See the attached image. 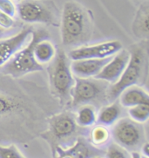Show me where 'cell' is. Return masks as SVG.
Here are the masks:
<instances>
[{
    "instance_id": "obj_1",
    "label": "cell",
    "mask_w": 149,
    "mask_h": 158,
    "mask_svg": "<svg viewBox=\"0 0 149 158\" xmlns=\"http://www.w3.org/2000/svg\"><path fill=\"white\" fill-rule=\"evenodd\" d=\"M93 29L92 17L83 5L75 1L65 3L60 23L61 41L65 46L79 47L88 42Z\"/></svg>"
},
{
    "instance_id": "obj_2",
    "label": "cell",
    "mask_w": 149,
    "mask_h": 158,
    "mask_svg": "<svg viewBox=\"0 0 149 158\" xmlns=\"http://www.w3.org/2000/svg\"><path fill=\"white\" fill-rule=\"evenodd\" d=\"M130 58L126 69L115 84L108 86L107 100L114 102L125 89L133 85H140L147 79L148 70L147 47L144 43L134 44L128 49Z\"/></svg>"
},
{
    "instance_id": "obj_3",
    "label": "cell",
    "mask_w": 149,
    "mask_h": 158,
    "mask_svg": "<svg viewBox=\"0 0 149 158\" xmlns=\"http://www.w3.org/2000/svg\"><path fill=\"white\" fill-rule=\"evenodd\" d=\"M48 64L47 73L51 94L60 104H68L74 84V76L71 70L69 57L63 50H59Z\"/></svg>"
},
{
    "instance_id": "obj_4",
    "label": "cell",
    "mask_w": 149,
    "mask_h": 158,
    "mask_svg": "<svg viewBox=\"0 0 149 158\" xmlns=\"http://www.w3.org/2000/svg\"><path fill=\"white\" fill-rule=\"evenodd\" d=\"M49 33L44 29L33 30L32 37L26 45L19 50L6 64L0 68L1 74L12 78H19L25 75L44 70V66L37 63L33 54L36 43L42 39H48Z\"/></svg>"
},
{
    "instance_id": "obj_5",
    "label": "cell",
    "mask_w": 149,
    "mask_h": 158,
    "mask_svg": "<svg viewBox=\"0 0 149 158\" xmlns=\"http://www.w3.org/2000/svg\"><path fill=\"white\" fill-rule=\"evenodd\" d=\"M79 128L74 114L69 111L60 112L48 119V130L41 136L50 143L52 151L57 146H62L71 139H74Z\"/></svg>"
},
{
    "instance_id": "obj_6",
    "label": "cell",
    "mask_w": 149,
    "mask_h": 158,
    "mask_svg": "<svg viewBox=\"0 0 149 158\" xmlns=\"http://www.w3.org/2000/svg\"><path fill=\"white\" fill-rule=\"evenodd\" d=\"M107 83L101 80L94 77L80 78L74 77V84L68 104L70 107H77L107 99Z\"/></svg>"
},
{
    "instance_id": "obj_7",
    "label": "cell",
    "mask_w": 149,
    "mask_h": 158,
    "mask_svg": "<svg viewBox=\"0 0 149 158\" xmlns=\"http://www.w3.org/2000/svg\"><path fill=\"white\" fill-rule=\"evenodd\" d=\"M111 136L115 143L131 152L138 151L146 143L141 123L133 121L129 117L121 118L113 124Z\"/></svg>"
},
{
    "instance_id": "obj_8",
    "label": "cell",
    "mask_w": 149,
    "mask_h": 158,
    "mask_svg": "<svg viewBox=\"0 0 149 158\" xmlns=\"http://www.w3.org/2000/svg\"><path fill=\"white\" fill-rule=\"evenodd\" d=\"M17 15L24 23L57 24L55 7L46 1L21 0L17 5Z\"/></svg>"
},
{
    "instance_id": "obj_9",
    "label": "cell",
    "mask_w": 149,
    "mask_h": 158,
    "mask_svg": "<svg viewBox=\"0 0 149 158\" xmlns=\"http://www.w3.org/2000/svg\"><path fill=\"white\" fill-rule=\"evenodd\" d=\"M122 49V44L118 40H111L99 43L93 45H82L68 53V57L72 61L89 58H106L112 56Z\"/></svg>"
},
{
    "instance_id": "obj_10",
    "label": "cell",
    "mask_w": 149,
    "mask_h": 158,
    "mask_svg": "<svg viewBox=\"0 0 149 158\" xmlns=\"http://www.w3.org/2000/svg\"><path fill=\"white\" fill-rule=\"evenodd\" d=\"M33 31L32 26H24L18 33L0 39V68L27 44Z\"/></svg>"
},
{
    "instance_id": "obj_11",
    "label": "cell",
    "mask_w": 149,
    "mask_h": 158,
    "mask_svg": "<svg viewBox=\"0 0 149 158\" xmlns=\"http://www.w3.org/2000/svg\"><path fill=\"white\" fill-rule=\"evenodd\" d=\"M129 58L130 54L128 50L122 48L112 56V58L94 78L104 81L107 84H115L126 69Z\"/></svg>"
},
{
    "instance_id": "obj_12",
    "label": "cell",
    "mask_w": 149,
    "mask_h": 158,
    "mask_svg": "<svg viewBox=\"0 0 149 158\" xmlns=\"http://www.w3.org/2000/svg\"><path fill=\"white\" fill-rule=\"evenodd\" d=\"M100 150L89 144L85 139L78 137L67 149L57 146L52 150L53 158H91L99 155Z\"/></svg>"
},
{
    "instance_id": "obj_13",
    "label": "cell",
    "mask_w": 149,
    "mask_h": 158,
    "mask_svg": "<svg viewBox=\"0 0 149 158\" xmlns=\"http://www.w3.org/2000/svg\"><path fill=\"white\" fill-rule=\"evenodd\" d=\"M111 58L112 56L106 58H89L73 60L71 63V70L75 77H95Z\"/></svg>"
},
{
    "instance_id": "obj_14",
    "label": "cell",
    "mask_w": 149,
    "mask_h": 158,
    "mask_svg": "<svg viewBox=\"0 0 149 158\" xmlns=\"http://www.w3.org/2000/svg\"><path fill=\"white\" fill-rule=\"evenodd\" d=\"M118 99L119 103L123 108H130L140 104H149L148 93L140 85H133L125 89Z\"/></svg>"
},
{
    "instance_id": "obj_15",
    "label": "cell",
    "mask_w": 149,
    "mask_h": 158,
    "mask_svg": "<svg viewBox=\"0 0 149 158\" xmlns=\"http://www.w3.org/2000/svg\"><path fill=\"white\" fill-rule=\"evenodd\" d=\"M148 18L149 6L148 2L147 0L146 2L140 4L132 23V31L134 35L142 41L148 38Z\"/></svg>"
},
{
    "instance_id": "obj_16",
    "label": "cell",
    "mask_w": 149,
    "mask_h": 158,
    "mask_svg": "<svg viewBox=\"0 0 149 158\" xmlns=\"http://www.w3.org/2000/svg\"><path fill=\"white\" fill-rule=\"evenodd\" d=\"M122 107L117 102H112L110 104L103 106L97 113V123L106 127L113 125L121 116Z\"/></svg>"
},
{
    "instance_id": "obj_17",
    "label": "cell",
    "mask_w": 149,
    "mask_h": 158,
    "mask_svg": "<svg viewBox=\"0 0 149 158\" xmlns=\"http://www.w3.org/2000/svg\"><path fill=\"white\" fill-rule=\"evenodd\" d=\"M56 48L54 44L47 39H42L36 43L33 54L34 57L40 65L48 64L56 56Z\"/></svg>"
},
{
    "instance_id": "obj_18",
    "label": "cell",
    "mask_w": 149,
    "mask_h": 158,
    "mask_svg": "<svg viewBox=\"0 0 149 158\" xmlns=\"http://www.w3.org/2000/svg\"><path fill=\"white\" fill-rule=\"evenodd\" d=\"M77 124L80 128H88L97 123V112L91 104L81 105L75 115Z\"/></svg>"
},
{
    "instance_id": "obj_19",
    "label": "cell",
    "mask_w": 149,
    "mask_h": 158,
    "mask_svg": "<svg viewBox=\"0 0 149 158\" xmlns=\"http://www.w3.org/2000/svg\"><path fill=\"white\" fill-rule=\"evenodd\" d=\"M23 108L22 102L9 95L0 93V117L9 116Z\"/></svg>"
},
{
    "instance_id": "obj_20",
    "label": "cell",
    "mask_w": 149,
    "mask_h": 158,
    "mask_svg": "<svg viewBox=\"0 0 149 158\" xmlns=\"http://www.w3.org/2000/svg\"><path fill=\"white\" fill-rule=\"evenodd\" d=\"M111 137V132L104 125H99L93 127L90 132V143L95 148H100L107 145Z\"/></svg>"
},
{
    "instance_id": "obj_21",
    "label": "cell",
    "mask_w": 149,
    "mask_h": 158,
    "mask_svg": "<svg viewBox=\"0 0 149 158\" xmlns=\"http://www.w3.org/2000/svg\"><path fill=\"white\" fill-rule=\"evenodd\" d=\"M128 116L133 121L144 123L149 118V104H140L128 108Z\"/></svg>"
},
{
    "instance_id": "obj_22",
    "label": "cell",
    "mask_w": 149,
    "mask_h": 158,
    "mask_svg": "<svg viewBox=\"0 0 149 158\" xmlns=\"http://www.w3.org/2000/svg\"><path fill=\"white\" fill-rule=\"evenodd\" d=\"M106 158H131V156L126 149L114 143L108 145Z\"/></svg>"
},
{
    "instance_id": "obj_23",
    "label": "cell",
    "mask_w": 149,
    "mask_h": 158,
    "mask_svg": "<svg viewBox=\"0 0 149 158\" xmlns=\"http://www.w3.org/2000/svg\"><path fill=\"white\" fill-rule=\"evenodd\" d=\"M0 158H25L19 149L13 145H0Z\"/></svg>"
},
{
    "instance_id": "obj_24",
    "label": "cell",
    "mask_w": 149,
    "mask_h": 158,
    "mask_svg": "<svg viewBox=\"0 0 149 158\" xmlns=\"http://www.w3.org/2000/svg\"><path fill=\"white\" fill-rule=\"evenodd\" d=\"M0 11L15 19L17 15V6L12 0H0Z\"/></svg>"
},
{
    "instance_id": "obj_25",
    "label": "cell",
    "mask_w": 149,
    "mask_h": 158,
    "mask_svg": "<svg viewBox=\"0 0 149 158\" xmlns=\"http://www.w3.org/2000/svg\"><path fill=\"white\" fill-rule=\"evenodd\" d=\"M14 18L10 17L9 15L5 14L0 11V28L5 31H12L15 26Z\"/></svg>"
},
{
    "instance_id": "obj_26",
    "label": "cell",
    "mask_w": 149,
    "mask_h": 158,
    "mask_svg": "<svg viewBox=\"0 0 149 158\" xmlns=\"http://www.w3.org/2000/svg\"><path fill=\"white\" fill-rule=\"evenodd\" d=\"M149 144L147 142H146L142 146H141V153H142V156H144L146 157H149Z\"/></svg>"
},
{
    "instance_id": "obj_27",
    "label": "cell",
    "mask_w": 149,
    "mask_h": 158,
    "mask_svg": "<svg viewBox=\"0 0 149 158\" xmlns=\"http://www.w3.org/2000/svg\"><path fill=\"white\" fill-rule=\"evenodd\" d=\"M11 33H13V31H5V30L0 28V39L5 38L6 37H9Z\"/></svg>"
},
{
    "instance_id": "obj_28",
    "label": "cell",
    "mask_w": 149,
    "mask_h": 158,
    "mask_svg": "<svg viewBox=\"0 0 149 158\" xmlns=\"http://www.w3.org/2000/svg\"><path fill=\"white\" fill-rule=\"evenodd\" d=\"M131 158H142L141 154L139 153L138 151H133L131 152Z\"/></svg>"
},
{
    "instance_id": "obj_29",
    "label": "cell",
    "mask_w": 149,
    "mask_h": 158,
    "mask_svg": "<svg viewBox=\"0 0 149 158\" xmlns=\"http://www.w3.org/2000/svg\"><path fill=\"white\" fill-rule=\"evenodd\" d=\"M91 158H102V157H100V156H93V157H91Z\"/></svg>"
},
{
    "instance_id": "obj_30",
    "label": "cell",
    "mask_w": 149,
    "mask_h": 158,
    "mask_svg": "<svg viewBox=\"0 0 149 158\" xmlns=\"http://www.w3.org/2000/svg\"><path fill=\"white\" fill-rule=\"evenodd\" d=\"M19 1H21V0H19Z\"/></svg>"
}]
</instances>
